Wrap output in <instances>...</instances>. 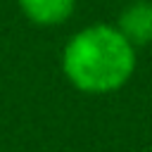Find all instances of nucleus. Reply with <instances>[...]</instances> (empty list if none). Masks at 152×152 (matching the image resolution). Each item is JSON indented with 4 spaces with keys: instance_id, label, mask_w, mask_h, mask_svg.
Here are the masks:
<instances>
[{
    "instance_id": "nucleus-1",
    "label": "nucleus",
    "mask_w": 152,
    "mask_h": 152,
    "mask_svg": "<svg viewBox=\"0 0 152 152\" xmlns=\"http://www.w3.org/2000/svg\"><path fill=\"white\" fill-rule=\"evenodd\" d=\"M135 69V48L116 26H86L69 38L62 52L66 81L88 95H107L128 83Z\"/></svg>"
},
{
    "instance_id": "nucleus-2",
    "label": "nucleus",
    "mask_w": 152,
    "mask_h": 152,
    "mask_svg": "<svg viewBox=\"0 0 152 152\" xmlns=\"http://www.w3.org/2000/svg\"><path fill=\"white\" fill-rule=\"evenodd\" d=\"M119 33L133 45H150L152 43V0H135L119 14L116 24Z\"/></svg>"
},
{
    "instance_id": "nucleus-3",
    "label": "nucleus",
    "mask_w": 152,
    "mask_h": 152,
    "mask_svg": "<svg viewBox=\"0 0 152 152\" xmlns=\"http://www.w3.org/2000/svg\"><path fill=\"white\" fill-rule=\"evenodd\" d=\"M28 21L38 26L64 24L76 7V0H17Z\"/></svg>"
}]
</instances>
